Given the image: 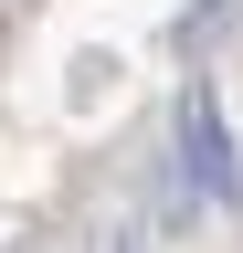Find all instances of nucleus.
Returning a JSON list of instances; mask_svg holds the SVG:
<instances>
[{
  "mask_svg": "<svg viewBox=\"0 0 243 253\" xmlns=\"http://www.w3.org/2000/svg\"><path fill=\"white\" fill-rule=\"evenodd\" d=\"M180 179L201 201H233V126H222L211 95H180Z\"/></svg>",
  "mask_w": 243,
  "mask_h": 253,
  "instance_id": "obj_1",
  "label": "nucleus"
}]
</instances>
